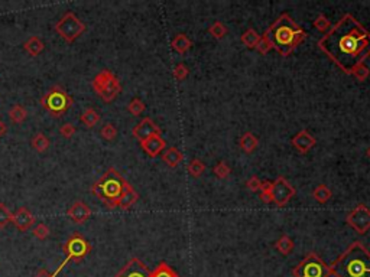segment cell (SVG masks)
<instances>
[{
  "label": "cell",
  "mask_w": 370,
  "mask_h": 277,
  "mask_svg": "<svg viewBox=\"0 0 370 277\" xmlns=\"http://www.w3.org/2000/svg\"><path fill=\"white\" fill-rule=\"evenodd\" d=\"M122 91V85H120V81L117 79V76H114V79L107 85L106 88L103 90V93L99 96L102 100L105 101V102H111V101L114 100L117 96H119V93Z\"/></svg>",
  "instance_id": "d6986e66"
},
{
  "label": "cell",
  "mask_w": 370,
  "mask_h": 277,
  "mask_svg": "<svg viewBox=\"0 0 370 277\" xmlns=\"http://www.w3.org/2000/svg\"><path fill=\"white\" fill-rule=\"evenodd\" d=\"M76 131H77V127L71 125V123H65V125L59 127V134L62 137H65V139H71L76 134Z\"/></svg>",
  "instance_id": "ab89813d"
},
{
  "label": "cell",
  "mask_w": 370,
  "mask_h": 277,
  "mask_svg": "<svg viewBox=\"0 0 370 277\" xmlns=\"http://www.w3.org/2000/svg\"><path fill=\"white\" fill-rule=\"evenodd\" d=\"M330 21L324 16V15H318L317 18H316V21H314V26H316V29H318L319 32H325V30H328L330 29Z\"/></svg>",
  "instance_id": "60d3db41"
},
{
  "label": "cell",
  "mask_w": 370,
  "mask_h": 277,
  "mask_svg": "<svg viewBox=\"0 0 370 277\" xmlns=\"http://www.w3.org/2000/svg\"><path fill=\"white\" fill-rule=\"evenodd\" d=\"M351 76H354L359 82H363V81L368 79V76H370V70L365 65V64H362V65H359V67L353 71Z\"/></svg>",
  "instance_id": "f35d334b"
},
{
  "label": "cell",
  "mask_w": 370,
  "mask_h": 277,
  "mask_svg": "<svg viewBox=\"0 0 370 277\" xmlns=\"http://www.w3.org/2000/svg\"><path fill=\"white\" fill-rule=\"evenodd\" d=\"M67 263H68V261L65 260V261H64V263L61 264V267H59V269H58V270H56L55 273H50V272H48L47 269H39V270H38V273L35 275V277H56V276H58V273H59V272L62 270V267H64V266H65Z\"/></svg>",
  "instance_id": "ee69618b"
},
{
  "label": "cell",
  "mask_w": 370,
  "mask_h": 277,
  "mask_svg": "<svg viewBox=\"0 0 370 277\" xmlns=\"http://www.w3.org/2000/svg\"><path fill=\"white\" fill-rule=\"evenodd\" d=\"M149 277H180V276L177 275V272H175L171 266H168V263L160 261L158 266L155 267V270H154V272H151Z\"/></svg>",
  "instance_id": "4316f807"
},
{
  "label": "cell",
  "mask_w": 370,
  "mask_h": 277,
  "mask_svg": "<svg viewBox=\"0 0 370 277\" xmlns=\"http://www.w3.org/2000/svg\"><path fill=\"white\" fill-rule=\"evenodd\" d=\"M261 200L264 203H270L272 202V182H262L261 186Z\"/></svg>",
  "instance_id": "74e56055"
},
{
  "label": "cell",
  "mask_w": 370,
  "mask_h": 277,
  "mask_svg": "<svg viewBox=\"0 0 370 277\" xmlns=\"http://www.w3.org/2000/svg\"><path fill=\"white\" fill-rule=\"evenodd\" d=\"M293 277H330L331 269L324 263V260L316 254L308 252L302 261L293 269Z\"/></svg>",
  "instance_id": "8992f818"
},
{
  "label": "cell",
  "mask_w": 370,
  "mask_h": 277,
  "mask_svg": "<svg viewBox=\"0 0 370 277\" xmlns=\"http://www.w3.org/2000/svg\"><path fill=\"white\" fill-rule=\"evenodd\" d=\"M131 183L122 176L114 168H108L103 176L90 186V192L97 197L108 209L117 208L119 200Z\"/></svg>",
  "instance_id": "277c9868"
},
{
  "label": "cell",
  "mask_w": 370,
  "mask_h": 277,
  "mask_svg": "<svg viewBox=\"0 0 370 277\" xmlns=\"http://www.w3.org/2000/svg\"><path fill=\"white\" fill-rule=\"evenodd\" d=\"M6 131H7V127H6L3 120H0V137H3L6 134Z\"/></svg>",
  "instance_id": "bcb514c9"
},
{
  "label": "cell",
  "mask_w": 370,
  "mask_h": 277,
  "mask_svg": "<svg viewBox=\"0 0 370 277\" xmlns=\"http://www.w3.org/2000/svg\"><path fill=\"white\" fill-rule=\"evenodd\" d=\"M114 76H116L110 70H102L97 76L93 78L91 85H93V88H94V91H96L97 96H100L103 93V90L114 79Z\"/></svg>",
  "instance_id": "e0dca14e"
},
{
  "label": "cell",
  "mask_w": 370,
  "mask_h": 277,
  "mask_svg": "<svg viewBox=\"0 0 370 277\" xmlns=\"http://www.w3.org/2000/svg\"><path fill=\"white\" fill-rule=\"evenodd\" d=\"M67 215L73 220L74 224H85L90 217H91V208L84 201H76L68 209H67Z\"/></svg>",
  "instance_id": "7c38bea8"
},
{
  "label": "cell",
  "mask_w": 370,
  "mask_h": 277,
  "mask_svg": "<svg viewBox=\"0 0 370 277\" xmlns=\"http://www.w3.org/2000/svg\"><path fill=\"white\" fill-rule=\"evenodd\" d=\"M171 47H172V50H175V52H178V53H185V52H188L189 48L192 47V42H191V39L184 35V33H178L172 41H171Z\"/></svg>",
  "instance_id": "cb8c5ba5"
},
{
  "label": "cell",
  "mask_w": 370,
  "mask_h": 277,
  "mask_svg": "<svg viewBox=\"0 0 370 277\" xmlns=\"http://www.w3.org/2000/svg\"><path fill=\"white\" fill-rule=\"evenodd\" d=\"M12 223L15 224V227L18 228L19 231L25 232L35 224V217L26 206H21L13 212Z\"/></svg>",
  "instance_id": "5bb4252c"
},
{
  "label": "cell",
  "mask_w": 370,
  "mask_h": 277,
  "mask_svg": "<svg viewBox=\"0 0 370 277\" xmlns=\"http://www.w3.org/2000/svg\"><path fill=\"white\" fill-rule=\"evenodd\" d=\"M12 218H13V212H10L9 208L3 202H0V228H4L7 224H10Z\"/></svg>",
  "instance_id": "d590c367"
},
{
  "label": "cell",
  "mask_w": 370,
  "mask_h": 277,
  "mask_svg": "<svg viewBox=\"0 0 370 277\" xmlns=\"http://www.w3.org/2000/svg\"><path fill=\"white\" fill-rule=\"evenodd\" d=\"M100 119H102L100 113H99L96 108H93V107L85 108L84 113L79 116V122H81L82 125H85L88 128H93L96 125H99Z\"/></svg>",
  "instance_id": "7402d4cb"
},
{
  "label": "cell",
  "mask_w": 370,
  "mask_h": 277,
  "mask_svg": "<svg viewBox=\"0 0 370 277\" xmlns=\"http://www.w3.org/2000/svg\"><path fill=\"white\" fill-rule=\"evenodd\" d=\"M51 142L50 139L44 134V133H36L32 139H30V146L33 151H36L38 153H44L48 151Z\"/></svg>",
  "instance_id": "484cf974"
},
{
  "label": "cell",
  "mask_w": 370,
  "mask_h": 277,
  "mask_svg": "<svg viewBox=\"0 0 370 277\" xmlns=\"http://www.w3.org/2000/svg\"><path fill=\"white\" fill-rule=\"evenodd\" d=\"M139 200V194L134 191V188H133L132 185H129L128 188H126V191L123 192V195H122V198L119 200V203H117V208H120V209H129L132 205H134L136 202Z\"/></svg>",
  "instance_id": "ac0fdd59"
},
{
  "label": "cell",
  "mask_w": 370,
  "mask_h": 277,
  "mask_svg": "<svg viewBox=\"0 0 370 277\" xmlns=\"http://www.w3.org/2000/svg\"><path fill=\"white\" fill-rule=\"evenodd\" d=\"M139 143H140V146L145 151V153L148 156H151V157H157L160 151H165V146H166V143H165V140L162 139L160 134H154V136H151V137H148V139H145V140H142Z\"/></svg>",
  "instance_id": "2e32d148"
},
{
  "label": "cell",
  "mask_w": 370,
  "mask_h": 277,
  "mask_svg": "<svg viewBox=\"0 0 370 277\" xmlns=\"http://www.w3.org/2000/svg\"><path fill=\"white\" fill-rule=\"evenodd\" d=\"M132 134L139 142H142L154 134H160V128L149 117H145L143 120H140L136 126L133 127Z\"/></svg>",
  "instance_id": "4fadbf2b"
},
{
  "label": "cell",
  "mask_w": 370,
  "mask_h": 277,
  "mask_svg": "<svg viewBox=\"0 0 370 277\" xmlns=\"http://www.w3.org/2000/svg\"><path fill=\"white\" fill-rule=\"evenodd\" d=\"M145 108H146V105H145V102L140 100V99H133L129 102V105H128V111L132 116H140L145 111Z\"/></svg>",
  "instance_id": "836d02e7"
},
{
  "label": "cell",
  "mask_w": 370,
  "mask_h": 277,
  "mask_svg": "<svg viewBox=\"0 0 370 277\" xmlns=\"http://www.w3.org/2000/svg\"><path fill=\"white\" fill-rule=\"evenodd\" d=\"M295 188L284 176L276 177V180L272 183V202H275L278 206L287 205L295 197Z\"/></svg>",
  "instance_id": "30bf717a"
},
{
  "label": "cell",
  "mask_w": 370,
  "mask_h": 277,
  "mask_svg": "<svg viewBox=\"0 0 370 277\" xmlns=\"http://www.w3.org/2000/svg\"><path fill=\"white\" fill-rule=\"evenodd\" d=\"M44 48H45V45H44L42 39L39 36H35V35L30 36V38H27V41L24 44V50H26L27 53H29V56H32V58L41 55Z\"/></svg>",
  "instance_id": "ffe728a7"
},
{
  "label": "cell",
  "mask_w": 370,
  "mask_h": 277,
  "mask_svg": "<svg viewBox=\"0 0 370 277\" xmlns=\"http://www.w3.org/2000/svg\"><path fill=\"white\" fill-rule=\"evenodd\" d=\"M100 136H102L105 140L111 142V140H114L116 136H117V128H116V126H114L113 123H106L105 126L102 127V130H100Z\"/></svg>",
  "instance_id": "e575fe53"
},
{
  "label": "cell",
  "mask_w": 370,
  "mask_h": 277,
  "mask_svg": "<svg viewBox=\"0 0 370 277\" xmlns=\"http://www.w3.org/2000/svg\"><path fill=\"white\" fill-rule=\"evenodd\" d=\"M149 275L151 272L146 264L140 258L133 257L113 277H149Z\"/></svg>",
  "instance_id": "8fae6325"
},
{
  "label": "cell",
  "mask_w": 370,
  "mask_h": 277,
  "mask_svg": "<svg viewBox=\"0 0 370 277\" xmlns=\"http://www.w3.org/2000/svg\"><path fill=\"white\" fill-rule=\"evenodd\" d=\"M188 74H189V70L186 68L185 64H178V65H175V68H174V76H175V79L184 81L185 78L188 76Z\"/></svg>",
  "instance_id": "b9f144b4"
},
{
  "label": "cell",
  "mask_w": 370,
  "mask_h": 277,
  "mask_svg": "<svg viewBox=\"0 0 370 277\" xmlns=\"http://www.w3.org/2000/svg\"><path fill=\"white\" fill-rule=\"evenodd\" d=\"M345 221L357 234L363 235L370 229V209L365 205H357L347 215Z\"/></svg>",
  "instance_id": "9c48e42d"
},
{
  "label": "cell",
  "mask_w": 370,
  "mask_h": 277,
  "mask_svg": "<svg viewBox=\"0 0 370 277\" xmlns=\"http://www.w3.org/2000/svg\"><path fill=\"white\" fill-rule=\"evenodd\" d=\"M41 107L53 119H61L73 105V97L61 87L53 85L39 100Z\"/></svg>",
  "instance_id": "5b68a950"
},
{
  "label": "cell",
  "mask_w": 370,
  "mask_h": 277,
  "mask_svg": "<svg viewBox=\"0 0 370 277\" xmlns=\"http://www.w3.org/2000/svg\"><path fill=\"white\" fill-rule=\"evenodd\" d=\"M261 41L259 33L255 29H247L243 35H241V42L244 47L247 48H255L258 45V42Z\"/></svg>",
  "instance_id": "f1b7e54d"
},
{
  "label": "cell",
  "mask_w": 370,
  "mask_h": 277,
  "mask_svg": "<svg viewBox=\"0 0 370 277\" xmlns=\"http://www.w3.org/2000/svg\"><path fill=\"white\" fill-rule=\"evenodd\" d=\"M275 249L281 254L284 255H290L293 250V241L291 240V237L288 235H282L276 243H275Z\"/></svg>",
  "instance_id": "83f0119b"
},
{
  "label": "cell",
  "mask_w": 370,
  "mask_h": 277,
  "mask_svg": "<svg viewBox=\"0 0 370 277\" xmlns=\"http://www.w3.org/2000/svg\"><path fill=\"white\" fill-rule=\"evenodd\" d=\"M291 143L292 146L299 151V153H307V151H310L314 146H316L317 140H316L314 136L310 134L307 130H301L298 134H295V136L292 137Z\"/></svg>",
  "instance_id": "9a60e30c"
},
{
  "label": "cell",
  "mask_w": 370,
  "mask_h": 277,
  "mask_svg": "<svg viewBox=\"0 0 370 277\" xmlns=\"http://www.w3.org/2000/svg\"><path fill=\"white\" fill-rule=\"evenodd\" d=\"M238 146H240V149L243 151L252 153V151H255V149L259 146V140H258V137H256L253 133L247 131V133H244V134L240 137Z\"/></svg>",
  "instance_id": "603a6c76"
},
{
  "label": "cell",
  "mask_w": 370,
  "mask_h": 277,
  "mask_svg": "<svg viewBox=\"0 0 370 277\" xmlns=\"http://www.w3.org/2000/svg\"><path fill=\"white\" fill-rule=\"evenodd\" d=\"M313 197H314V200L319 203H325V202H328L331 200V197H333V192L325 186V185H318L317 188L313 191Z\"/></svg>",
  "instance_id": "f546056e"
},
{
  "label": "cell",
  "mask_w": 370,
  "mask_h": 277,
  "mask_svg": "<svg viewBox=\"0 0 370 277\" xmlns=\"http://www.w3.org/2000/svg\"><path fill=\"white\" fill-rule=\"evenodd\" d=\"M85 24L79 21L73 12H67L53 26V30L68 44L77 41L79 36L85 32Z\"/></svg>",
  "instance_id": "52a82bcc"
},
{
  "label": "cell",
  "mask_w": 370,
  "mask_h": 277,
  "mask_svg": "<svg viewBox=\"0 0 370 277\" xmlns=\"http://www.w3.org/2000/svg\"><path fill=\"white\" fill-rule=\"evenodd\" d=\"M368 156H369V157H370V148H369V149H368Z\"/></svg>",
  "instance_id": "7dc6e473"
},
{
  "label": "cell",
  "mask_w": 370,
  "mask_h": 277,
  "mask_svg": "<svg viewBox=\"0 0 370 277\" xmlns=\"http://www.w3.org/2000/svg\"><path fill=\"white\" fill-rule=\"evenodd\" d=\"M91 249L93 247L88 243V240L79 232L71 234L62 246V252L67 255V261L74 263H81L90 254Z\"/></svg>",
  "instance_id": "ba28073f"
},
{
  "label": "cell",
  "mask_w": 370,
  "mask_h": 277,
  "mask_svg": "<svg viewBox=\"0 0 370 277\" xmlns=\"http://www.w3.org/2000/svg\"><path fill=\"white\" fill-rule=\"evenodd\" d=\"M256 48V50L259 52V53H262V55H264V53H267L269 50H272V47H270V44L264 39V36L261 38V41L258 42V45L255 47Z\"/></svg>",
  "instance_id": "f6af8a7d"
},
{
  "label": "cell",
  "mask_w": 370,
  "mask_h": 277,
  "mask_svg": "<svg viewBox=\"0 0 370 277\" xmlns=\"http://www.w3.org/2000/svg\"><path fill=\"white\" fill-rule=\"evenodd\" d=\"M186 171H188V174L192 177H200L204 174V171H206V165L200 159H194V160H191L188 163Z\"/></svg>",
  "instance_id": "4dcf8cb0"
},
{
  "label": "cell",
  "mask_w": 370,
  "mask_h": 277,
  "mask_svg": "<svg viewBox=\"0 0 370 277\" xmlns=\"http://www.w3.org/2000/svg\"><path fill=\"white\" fill-rule=\"evenodd\" d=\"M209 33L211 35L214 39H223L227 35V27L223 25L220 21H215L210 27H209Z\"/></svg>",
  "instance_id": "1f68e13d"
},
{
  "label": "cell",
  "mask_w": 370,
  "mask_h": 277,
  "mask_svg": "<svg viewBox=\"0 0 370 277\" xmlns=\"http://www.w3.org/2000/svg\"><path fill=\"white\" fill-rule=\"evenodd\" d=\"M318 47L345 74L351 76L370 56V32L347 13L319 39Z\"/></svg>",
  "instance_id": "6da1fadb"
},
{
  "label": "cell",
  "mask_w": 370,
  "mask_h": 277,
  "mask_svg": "<svg viewBox=\"0 0 370 277\" xmlns=\"http://www.w3.org/2000/svg\"><path fill=\"white\" fill-rule=\"evenodd\" d=\"M7 114H9L10 122L15 123V125H22V123L27 119V110L24 105H21V104H15V105L9 110Z\"/></svg>",
  "instance_id": "d4e9b609"
},
{
  "label": "cell",
  "mask_w": 370,
  "mask_h": 277,
  "mask_svg": "<svg viewBox=\"0 0 370 277\" xmlns=\"http://www.w3.org/2000/svg\"><path fill=\"white\" fill-rule=\"evenodd\" d=\"M50 227L47 226V224H44V223H39L36 227L33 228V231H32V234H33V237H36L38 240H41V241H44V240H47L48 237H50Z\"/></svg>",
  "instance_id": "8d00e7d4"
},
{
  "label": "cell",
  "mask_w": 370,
  "mask_h": 277,
  "mask_svg": "<svg viewBox=\"0 0 370 277\" xmlns=\"http://www.w3.org/2000/svg\"><path fill=\"white\" fill-rule=\"evenodd\" d=\"M184 159V154L178 151L177 148H169L162 153V160L166 163V166L169 168H177Z\"/></svg>",
  "instance_id": "44dd1931"
},
{
  "label": "cell",
  "mask_w": 370,
  "mask_h": 277,
  "mask_svg": "<svg viewBox=\"0 0 370 277\" xmlns=\"http://www.w3.org/2000/svg\"><path fill=\"white\" fill-rule=\"evenodd\" d=\"M261 186H262V182H261V179L258 176H252L246 180V188H247L249 191H252V192L261 191Z\"/></svg>",
  "instance_id": "7bdbcfd3"
},
{
  "label": "cell",
  "mask_w": 370,
  "mask_h": 277,
  "mask_svg": "<svg viewBox=\"0 0 370 277\" xmlns=\"http://www.w3.org/2000/svg\"><path fill=\"white\" fill-rule=\"evenodd\" d=\"M330 269L336 277H370V252L360 241H354Z\"/></svg>",
  "instance_id": "3957f363"
},
{
  "label": "cell",
  "mask_w": 370,
  "mask_h": 277,
  "mask_svg": "<svg viewBox=\"0 0 370 277\" xmlns=\"http://www.w3.org/2000/svg\"><path fill=\"white\" fill-rule=\"evenodd\" d=\"M230 172H232V169H230V166L226 162H218L212 168V174L218 177V179H226V177L230 175Z\"/></svg>",
  "instance_id": "d6a6232c"
},
{
  "label": "cell",
  "mask_w": 370,
  "mask_h": 277,
  "mask_svg": "<svg viewBox=\"0 0 370 277\" xmlns=\"http://www.w3.org/2000/svg\"><path fill=\"white\" fill-rule=\"evenodd\" d=\"M264 38L279 55L288 56L307 38V33L288 13H282L266 29Z\"/></svg>",
  "instance_id": "7a4b0ae2"
}]
</instances>
